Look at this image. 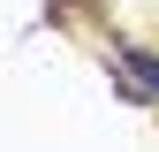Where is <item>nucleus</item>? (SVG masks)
<instances>
[{"mask_svg":"<svg viewBox=\"0 0 159 152\" xmlns=\"http://www.w3.org/2000/svg\"><path fill=\"white\" fill-rule=\"evenodd\" d=\"M114 61L129 69V84L144 91V99H159V53H144V46H129V38H114Z\"/></svg>","mask_w":159,"mask_h":152,"instance_id":"obj_1","label":"nucleus"}]
</instances>
